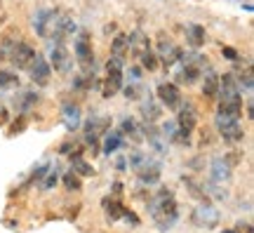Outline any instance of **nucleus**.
I'll return each mask as SVG.
<instances>
[{
	"label": "nucleus",
	"mask_w": 254,
	"mask_h": 233,
	"mask_svg": "<svg viewBox=\"0 0 254 233\" xmlns=\"http://www.w3.org/2000/svg\"><path fill=\"white\" fill-rule=\"evenodd\" d=\"M155 97H158V101H160L165 108H170V111H177L184 99L179 87H177L174 82H160V85L155 87Z\"/></svg>",
	"instance_id": "obj_8"
},
{
	"label": "nucleus",
	"mask_w": 254,
	"mask_h": 233,
	"mask_svg": "<svg viewBox=\"0 0 254 233\" xmlns=\"http://www.w3.org/2000/svg\"><path fill=\"white\" fill-rule=\"evenodd\" d=\"M160 162H153L148 155H146V160L136 167V177H139V181L141 184H146V186H155L158 181H160Z\"/></svg>",
	"instance_id": "obj_13"
},
{
	"label": "nucleus",
	"mask_w": 254,
	"mask_h": 233,
	"mask_svg": "<svg viewBox=\"0 0 254 233\" xmlns=\"http://www.w3.org/2000/svg\"><path fill=\"white\" fill-rule=\"evenodd\" d=\"M186 43H189L190 50L205 47V43H207V31H205V26H200V24H189V26H186Z\"/></svg>",
	"instance_id": "obj_17"
},
{
	"label": "nucleus",
	"mask_w": 254,
	"mask_h": 233,
	"mask_svg": "<svg viewBox=\"0 0 254 233\" xmlns=\"http://www.w3.org/2000/svg\"><path fill=\"white\" fill-rule=\"evenodd\" d=\"M123 219H125V222H129V226H139V224H141V219H139V217H136V212H132V210H125Z\"/></svg>",
	"instance_id": "obj_32"
},
{
	"label": "nucleus",
	"mask_w": 254,
	"mask_h": 233,
	"mask_svg": "<svg viewBox=\"0 0 254 233\" xmlns=\"http://www.w3.org/2000/svg\"><path fill=\"white\" fill-rule=\"evenodd\" d=\"M38 99H40V94H38V92H24V94H21V99H19V111H21V113H26V111H31V108L36 106L38 104Z\"/></svg>",
	"instance_id": "obj_24"
},
{
	"label": "nucleus",
	"mask_w": 254,
	"mask_h": 233,
	"mask_svg": "<svg viewBox=\"0 0 254 233\" xmlns=\"http://www.w3.org/2000/svg\"><path fill=\"white\" fill-rule=\"evenodd\" d=\"M141 116L148 120V123H153L160 118V106L155 104L153 99H144V104H141Z\"/></svg>",
	"instance_id": "obj_23"
},
{
	"label": "nucleus",
	"mask_w": 254,
	"mask_h": 233,
	"mask_svg": "<svg viewBox=\"0 0 254 233\" xmlns=\"http://www.w3.org/2000/svg\"><path fill=\"white\" fill-rule=\"evenodd\" d=\"M28 71H31V73H28V76H31V80L36 82V85H40V87H43V85H47V82H50V78H52V66H50V62H47L40 52H38L36 59L31 62Z\"/></svg>",
	"instance_id": "obj_12"
},
{
	"label": "nucleus",
	"mask_w": 254,
	"mask_h": 233,
	"mask_svg": "<svg viewBox=\"0 0 254 233\" xmlns=\"http://www.w3.org/2000/svg\"><path fill=\"white\" fill-rule=\"evenodd\" d=\"M62 120H64V127L68 132H75L82 123V116H80V106L73 104V101H64L62 104Z\"/></svg>",
	"instance_id": "obj_15"
},
{
	"label": "nucleus",
	"mask_w": 254,
	"mask_h": 233,
	"mask_svg": "<svg viewBox=\"0 0 254 233\" xmlns=\"http://www.w3.org/2000/svg\"><path fill=\"white\" fill-rule=\"evenodd\" d=\"M73 54H75V62L80 64L82 71H90L92 66H94V47H92V36L87 31H78L75 33Z\"/></svg>",
	"instance_id": "obj_5"
},
{
	"label": "nucleus",
	"mask_w": 254,
	"mask_h": 233,
	"mask_svg": "<svg viewBox=\"0 0 254 233\" xmlns=\"http://www.w3.org/2000/svg\"><path fill=\"white\" fill-rule=\"evenodd\" d=\"M236 82H238V87H240V92H245V94H250V92H252V71L247 69L245 73H240V76H236Z\"/></svg>",
	"instance_id": "obj_28"
},
{
	"label": "nucleus",
	"mask_w": 254,
	"mask_h": 233,
	"mask_svg": "<svg viewBox=\"0 0 254 233\" xmlns=\"http://www.w3.org/2000/svg\"><path fill=\"white\" fill-rule=\"evenodd\" d=\"M78 33V24L73 21V17H68V14H57L55 19V28H52V36H55L57 43H64L66 38H71Z\"/></svg>",
	"instance_id": "obj_14"
},
{
	"label": "nucleus",
	"mask_w": 254,
	"mask_h": 233,
	"mask_svg": "<svg viewBox=\"0 0 254 233\" xmlns=\"http://www.w3.org/2000/svg\"><path fill=\"white\" fill-rule=\"evenodd\" d=\"M214 127L221 135V139L228 144H238L243 142L245 137V130H243V118L238 116H226V113H217L214 116Z\"/></svg>",
	"instance_id": "obj_3"
},
{
	"label": "nucleus",
	"mask_w": 254,
	"mask_h": 233,
	"mask_svg": "<svg viewBox=\"0 0 254 233\" xmlns=\"http://www.w3.org/2000/svg\"><path fill=\"white\" fill-rule=\"evenodd\" d=\"M101 210H104V215H106V222H109V224H116V222L123 219L127 207L123 205L116 196H106L104 200H101Z\"/></svg>",
	"instance_id": "obj_16"
},
{
	"label": "nucleus",
	"mask_w": 254,
	"mask_h": 233,
	"mask_svg": "<svg viewBox=\"0 0 254 233\" xmlns=\"http://www.w3.org/2000/svg\"><path fill=\"white\" fill-rule=\"evenodd\" d=\"M36 50L28 45V43H24V40H17L14 45H12V50H9V59H12V64L17 66V69H28L31 66V62L36 59Z\"/></svg>",
	"instance_id": "obj_10"
},
{
	"label": "nucleus",
	"mask_w": 254,
	"mask_h": 233,
	"mask_svg": "<svg viewBox=\"0 0 254 233\" xmlns=\"http://www.w3.org/2000/svg\"><path fill=\"white\" fill-rule=\"evenodd\" d=\"M221 233H243V231H240V229H224Z\"/></svg>",
	"instance_id": "obj_35"
},
{
	"label": "nucleus",
	"mask_w": 254,
	"mask_h": 233,
	"mask_svg": "<svg viewBox=\"0 0 254 233\" xmlns=\"http://www.w3.org/2000/svg\"><path fill=\"white\" fill-rule=\"evenodd\" d=\"M57 9L52 7H40L33 12L31 17V24H33V31H36L38 38H50L52 36V28H55V19H57Z\"/></svg>",
	"instance_id": "obj_6"
},
{
	"label": "nucleus",
	"mask_w": 254,
	"mask_h": 233,
	"mask_svg": "<svg viewBox=\"0 0 254 233\" xmlns=\"http://www.w3.org/2000/svg\"><path fill=\"white\" fill-rule=\"evenodd\" d=\"M17 85H19V76H17V73L0 69V90H12V87H17Z\"/></svg>",
	"instance_id": "obj_26"
},
{
	"label": "nucleus",
	"mask_w": 254,
	"mask_h": 233,
	"mask_svg": "<svg viewBox=\"0 0 254 233\" xmlns=\"http://www.w3.org/2000/svg\"><path fill=\"white\" fill-rule=\"evenodd\" d=\"M221 54H224V59H228V62H238V59H240V57H238V50L231 45L221 47Z\"/></svg>",
	"instance_id": "obj_31"
},
{
	"label": "nucleus",
	"mask_w": 254,
	"mask_h": 233,
	"mask_svg": "<svg viewBox=\"0 0 254 233\" xmlns=\"http://www.w3.org/2000/svg\"><path fill=\"white\" fill-rule=\"evenodd\" d=\"M233 174V165L226 155H217L214 160L209 162V181L212 184H226Z\"/></svg>",
	"instance_id": "obj_11"
},
{
	"label": "nucleus",
	"mask_w": 254,
	"mask_h": 233,
	"mask_svg": "<svg viewBox=\"0 0 254 233\" xmlns=\"http://www.w3.org/2000/svg\"><path fill=\"white\" fill-rule=\"evenodd\" d=\"M59 153H71V144L64 142V144H62V149H59Z\"/></svg>",
	"instance_id": "obj_34"
},
{
	"label": "nucleus",
	"mask_w": 254,
	"mask_h": 233,
	"mask_svg": "<svg viewBox=\"0 0 254 233\" xmlns=\"http://www.w3.org/2000/svg\"><path fill=\"white\" fill-rule=\"evenodd\" d=\"M127 52H129V38H127V33H118V36H113L111 54H116V57H125Z\"/></svg>",
	"instance_id": "obj_21"
},
{
	"label": "nucleus",
	"mask_w": 254,
	"mask_h": 233,
	"mask_svg": "<svg viewBox=\"0 0 254 233\" xmlns=\"http://www.w3.org/2000/svg\"><path fill=\"white\" fill-rule=\"evenodd\" d=\"M202 97L205 99H217V92H219V76L217 71L209 69L207 73H202Z\"/></svg>",
	"instance_id": "obj_20"
},
{
	"label": "nucleus",
	"mask_w": 254,
	"mask_h": 233,
	"mask_svg": "<svg viewBox=\"0 0 254 233\" xmlns=\"http://www.w3.org/2000/svg\"><path fill=\"white\" fill-rule=\"evenodd\" d=\"M120 132L123 135H129V137H134V139H141V132H139V125H136V120L134 118H123V123H120Z\"/></svg>",
	"instance_id": "obj_25"
},
{
	"label": "nucleus",
	"mask_w": 254,
	"mask_h": 233,
	"mask_svg": "<svg viewBox=\"0 0 254 233\" xmlns=\"http://www.w3.org/2000/svg\"><path fill=\"white\" fill-rule=\"evenodd\" d=\"M182 54L184 52L174 45L170 38L165 36V33H160V38H158V52H155V57H158L165 66H172V64L182 62Z\"/></svg>",
	"instance_id": "obj_9"
},
{
	"label": "nucleus",
	"mask_w": 254,
	"mask_h": 233,
	"mask_svg": "<svg viewBox=\"0 0 254 233\" xmlns=\"http://www.w3.org/2000/svg\"><path fill=\"white\" fill-rule=\"evenodd\" d=\"M50 66L57 73H62V76H66V73L71 71L73 57L68 54V47L64 45V43H55L52 45V50H50Z\"/></svg>",
	"instance_id": "obj_7"
},
{
	"label": "nucleus",
	"mask_w": 254,
	"mask_h": 233,
	"mask_svg": "<svg viewBox=\"0 0 254 233\" xmlns=\"http://www.w3.org/2000/svg\"><path fill=\"white\" fill-rule=\"evenodd\" d=\"M120 149H125V135L116 130V132H111V135L104 137V144H101V151L106 153V155H113V153H118Z\"/></svg>",
	"instance_id": "obj_18"
},
{
	"label": "nucleus",
	"mask_w": 254,
	"mask_h": 233,
	"mask_svg": "<svg viewBox=\"0 0 254 233\" xmlns=\"http://www.w3.org/2000/svg\"><path fill=\"white\" fill-rule=\"evenodd\" d=\"M125 59L111 54V59L106 62V76H104V85H101V94L104 99L116 97L123 90V80H125Z\"/></svg>",
	"instance_id": "obj_2"
},
{
	"label": "nucleus",
	"mask_w": 254,
	"mask_h": 233,
	"mask_svg": "<svg viewBox=\"0 0 254 233\" xmlns=\"http://www.w3.org/2000/svg\"><path fill=\"white\" fill-rule=\"evenodd\" d=\"M50 167H52V165H50V162H45V165H40L38 170H33V172H31V177H28V181L24 184V186H33V184H36L38 179H43V177H45Z\"/></svg>",
	"instance_id": "obj_30"
},
{
	"label": "nucleus",
	"mask_w": 254,
	"mask_h": 233,
	"mask_svg": "<svg viewBox=\"0 0 254 233\" xmlns=\"http://www.w3.org/2000/svg\"><path fill=\"white\" fill-rule=\"evenodd\" d=\"M71 170L75 172L78 177H92V174H94L92 162H87L85 158H82V151L71 153Z\"/></svg>",
	"instance_id": "obj_19"
},
{
	"label": "nucleus",
	"mask_w": 254,
	"mask_h": 233,
	"mask_svg": "<svg viewBox=\"0 0 254 233\" xmlns=\"http://www.w3.org/2000/svg\"><path fill=\"white\" fill-rule=\"evenodd\" d=\"M62 184H64V188L68 191V193H78L82 188V181H80V177L75 174L73 170H68V172H64V177H62Z\"/></svg>",
	"instance_id": "obj_22"
},
{
	"label": "nucleus",
	"mask_w": 254,
	"mask_h": 233,
	"mask_svg": "<svg viewBox=\"0 0 254 233\" xmlns=\"http://www.w3.org/2000/svg\"><path fill=\"white\" fill-rule=\"evenodd\" d=\"M221 222V212H219L217 205H212V203H198V205L193 207V212H190V224L198 226V229H217V224Z\"/></svg>",
	"instance_id": "obj_4"
},
{
	"label": "nucleus",
	"mask_w": 254,
	"mask_h": 233,
	"mask_svg": "<svg viewBox=\"0 0 254 233\" xmlns=\"http://www.w3.org/2000/svg\"><path fill=\"white\" fill-rule=\"evenodd\" d=\"M57 181H59V172L57 170H47L45 179L40 181V191H52L57 186Z\"/></svg>",
	"instance_id": "obj_29"
},
{
	"label": "nucleus",
	"mask_w": 254,
	"mask_h": 233,
	"mask_svg": "<svg viewBox=\"0 0 254 233\" xmlns=\"http://www.w3.org/2000/svg\"><path fill=\"white\" fill-rule=\"evenodd\" d=\"M146 210H148V215H151V219L155 222V226H158L160 233L172 231L174 226L179 224V217H182L179 215L177 198H174V193L167 186H160L153 196L148 198Z\"/></svg>",
	"instance_id": "obj_1"
},
{
	"label": "nucleus",
	"mask_w": 254,
	"mask_h": 233,
	"mask_svg": "<svg viewBox=\"0 0 254 233\" xmlns=\"http://www.w3.org/2000/svg\"><path fill=\"white\" fill-rule=\"evenodd\" d=\"M139 59H141V66L148 69V71H153L155 66H158V57H155V52L151 50V45L146 47L144 52H139Z\"/></svg>",
	"instance_id": "obj_27"
},
{
	"label": "nucleus",
	"mask_w": 254,
	"mask_h": 233,
	"mask_svg": "<svg viewBox=\"0 0 254 233\" xmlns=\"http://www.w3.org/2000/svg\"><path fill=\"white\" fill-rule=\"evenodd\" d=\"M116 170H118V172H125L127 170V158H125V155H120L118 160H116Z\"/></svg>",
	"instance_id": "obj_33"
}]
</instances>
